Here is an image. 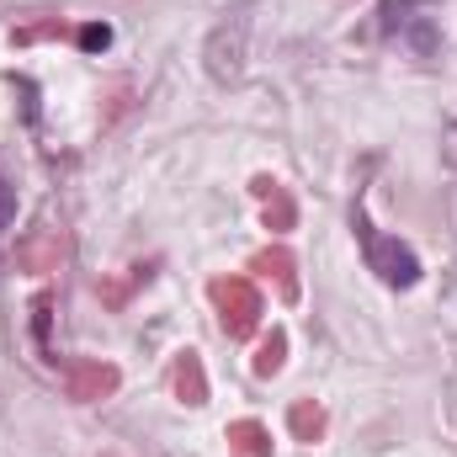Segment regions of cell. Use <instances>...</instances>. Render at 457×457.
<instances>
[{
  "instance_id": "11",
  "label": "cell",
  "mask_w": 457,
  "mask_h": 457,
  "mask_svg": "<svg viewBox=\"0 0 457 457\" xmlns=\"http://www.w3.org/2000/svg\"><path fill=\"white\" fill-rule=\"evenodd\" d=\"M54 255H59V250L48 245V234H43L37 245H27V250H21V261H27V266H54Z\"/></svg>"
},
{
  "instance_id": "8",
  "label": "cell",
  "mask_w": 457,
  "mask_h": 457,
  "mask_svg": "<svg viewBox=\"0 0 457 457\" xmlns=\"http://www.w3.org/2000/svg\"><path fill=\"white\" fill-rule=\"evenodd\" d=\"M287 426H293V436H298V442H309V447H314V442L325 436V410H320L314 399H298V404H293V415H287Z\"/></svg>"
},
{
  "instance_id": "4",
  "label": "cell",
  "mask_w": 457,
  "mask_h": 457,
  "mask_svg": "<svg viewBox=\"0 0 457 457\" xmlns=\"http://www.w3.org/2000/svg\"><path fill=\"white\" fill-rule=\"evenodd\" d=\"M255 197H261V219H266L271 234H287V228L298 224V208H293V197H287V187H282V181L255 176Z\"/></svg>"
},
{
  "instance_id": "1",
  "label": "cell",
  "mask_w": 457,
  "mask_h": 457,
  "mask_svg": "<svg viewBox=\"0 0 457 457\" xmlns=\"http://www.w3.org/2000/svg\"><path fill=\"white\" fill-rule=\"evenodd\" d=\"M351 234H356V245H361L367 271H378L388 287H415V282H420V255H415L410 245H399L394 234H383L361 208L351 213Z\"/></svg>"
},
{
  "instance_id": "5",
  "label": "cell",
  "mask_w": 457,
  "mask_h": 457,
  "mask_svg": "<svg viewBox=\"0 0 457 457\" xmlns=\"http://www.w3.org/2000/svg\"><path fill=\"white\" fill-rule=\"evenodd\" d=\"M170 388L181 404H208V372H203V356L197 351H181L170 361Z\"/></svg>"
},
{
  "instance_id": "3",
  "label": "cell",
  "mask_w": 457,
  "mask_h": 457,
  "mask_svg": "<svg viewBox=\"0 0 457 457\" xmlns=\"http://www.w3.org/2000/svg\"><path fill=\"white\" fill-rule=\"evenodd\" d=\"M64 388H70V399L96 404V399L117 394V367H107V361H64Z\"/></svg>"
},
{
  "instance_id": "6",
  "label": "cell",
  "mask_w": 457,
  "mask_h": 457,
  "mask_svg": "<svg viewBox=\"0 0 457 457\" xmlns=\"http://www.w3.org/2000/svg\"><path fill=\"white\" fill-rule=\"evenodd\" d=\"M224 442H228V457H271V431L261 420H234Z\"/></svg>"
},
{
  "instance_id": "7",
  "label": "cell",
  "mask_w": 457,
  "mask_h": 457,
  "mask_svg": "<svg viewBox=\"0 0 457 457\" xmlns=\"http://www.w3.org/2000/svg\"><path fill=\"white\" fill-rule=\"evenodd\" d=\"M255 271L277 277V287H282V298H287V303L298 298V266H293V255H287V250H261V255H255Z\"/></svg>"
},
{
  "instance_id": "2",
  "label": "cell",
  "mask_w": 457,
  "mask_h": 457,
  "mask_svg": "<svg viewBox=\"0 0 457 457\" xmlns=\"http://www.w3.org/2000/svg\"><path fill=\"white\" fill-rule=\"evenodd\" d=\"M208 298H213V309H219V325H224L228 341H245V336L261 325V293H255L250 277H219V282L208 287Z\"/></svg>"
},
{
  "instance_id": "9",
  "label": "cell",
  "mask_w": 457,
  "mask_h": 457,
  "mask_svg": "<svg viewBox=\"0 0 457 457\" xmlns=\"http://www.w3.org/2000/svg\"><path fill=\"white\" fill-rule=\"evenodd\" d=\"M282 356H287V336L271 330V336L261 341V351H255V378H277V372H282Z\"/></svg>"
},
{
  "instance_id": "10",
  "label": "cell",
  "mask_w": 457,
  "mask_h": 457,
  "mask_svg": "<svg viewBox=\"0 0 457 457\" xmlns=\"http://www.w3.org/2000/svg\"><path fill=\"white\" fill-rule=\"evenodd\" d=\"M107 43H112V27H107V21L80 27V48H86V54H96V48H107Z\"/></svg>"
},
{
  "instance_id": "12",
  "label": "cell",
  "mask_w": 457,
  "mask_h": 457,
  "mask_svg": "<svg viewBox=\"0 0 457 457\" xmlns=\"http://www.w3.org/2000/svg\"><path fill=\"white\" fill-rule=\"evenodd\" d=\"M11 219H16V197H11V187L0 181V234L11 228Z\"/></svg>"
}]
</instances>
